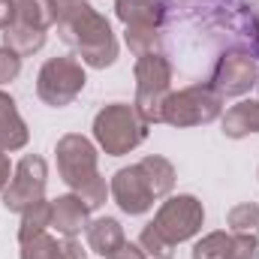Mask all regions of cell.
<instances>
[{
  "mask_svg": "<svg viewBox=\"0 0 259 259\" xmlns=\"http://www.w3.org/2000/svg\"><path fill=\"white\" fill-rule=\"evenodd\" d=\"M58 36L91 69H106L118 61V39L112 21L91 6V0H52Z\"/></svg>",
  "mask_w": 259,
  "mask_h": 259,
  "instance_id": "6da1fadb",
  "label": "cell"
},
{
  "mask_svg": "<svg viewBox=\"0 0 259 259\" xmlns=\"http://www.w3.org/2000/svg\"><path fill=\"white\" fill-rule=\"evenodd\" d=\"M58 175L72 193L78 196L91 211L106 205L109 199V181L100 175V151L97 145L81 133H66L55 145Z\"/></svg>",
  "mask_w": 259,
  "mask_h": 259,
  "instance_id": "7a4b0ae2",
  "label": "cell"
},
{
  "mask_svg": "<svg viewBox=\"0 0 259 259\" xmlns=\"http://www.w3.org/2000/svg\"><path fill=\"white\" fill-rule=\"evenodd\" d=\"M136 100L133 109L139 112V118L151 127V124H163V106L172 94V64L163 52L154 55H142L136 58Z\"/></svg>",
  "mask_w": 259,
  "mask_h": 259,
  "instance_id": "3957f363",
  "label": "cell"
},
{
  "mask_svg": "<svg viewBox=\"0 0 259 259\" xmlns=\"http://www.w3.org/2000/svg\"><path fill=\"white\" fill-rule=\"evenodd\" d=\"M148 139V124L139 118L133 103H109L94 118V142L109 157H124Z\"/></svg>",
  "mask_w": 259,
  "mask_h": 259,
  "instance_id": "277c9868",
  "label": "cell"
},
{
  "mask_svg": "<svg viewBox=\"0 0 259 259\" xmlns=\"http://www.w3.org/2000/svg\"><path fill=\"white\" fill-rule=\"evenodd\" d=\"M223 115V94L214 84H190L172 91L163 106V124L169 127H202Z\"/></svg>",
  "mask_w": 259,
  "mask_h": 259,
  "instance_id": "5b68a950",
  "label": "cell"
},
{
  "mask_svg": "<svg viewBox=\"0 0 259 259\" xmlns=\"http://www.w3.org/2000/svg\"><path fill=\"white\" fill-rule=\"evenodd\" d=\"M84 84H88V72L75 55L49 58L36 72V97L52 109L69 106L84 91Z\"/></svg>",
  "mask_w": 259,
  "mask_h": 259,
  "instance_id": "8992f818",
  "label": "cell"
},
{
  "mask_svg": "<svg viewBox=\"0 0 259 259\" xmlns=\"http://www.w3.org/2000/svg\"><path fill=\"white\" fill-rule=\"evenodd\" d=\"M151 223H154V229H157L166 241H172V244L190 241V238H196V235L202 232V226H205V205H202L193 193L166 196Z\"/></svg>",
  "mask_w": 259,
  "mask_h": 259,
  "instance_id": "52a82bcc",
  "label": "cell"
},
{
  "mask_svg": "<svg viewBox=\"0 0 259 259\" xmlns=\"http://www.w3.org/2000/svg\"><path fill=\"white\" fill-rule=\"evenodd\" d=\"M46 184H49V166L39 154H24L12 172L9 187L3 190V208L12 214H21L24 208L36 205L46 199Z\"/></svg>",
  "mask_w": 259,
  "mask_h": 259,
  "instance_id": "ba28073f",
  "label": "cell"
},
{
  "mask_svg": "<svg viewBox=\"0 0 259 259\" xmlns=\"http://www.w3.org/2000/svg\"><path fill=\"white\" fill-rule=\"evenodd\" d=\"M211 84L226 97H244L259 84V64L256 58L244 49H229L217 58Z\"/></svg>",
  "mask_w": 259,
  "mask_h": 259,
  "instance_id": "9c48e42d",
  "label": "cell"
},
{
  "mask_svg": "<svg viewBox=\"0 0 259 259\" xmlns=\"http://www.w3.org/2000/svg\"><path fill=\"white\" fill-rule=\"evenodd\" d=\"M109 193L118 202V208L124 214H130V217H139V214L151 211L154 202H157L154 193H151V187H148V181H145V175H142V169H139V163L124 166V169H118L112 175Z\"/></svg>",
  "mask_w": 259,
  "mask_h": 259,
  "instance_id": "30bf717a",
  "label": "cell"
},
{
  "mask_svg": "<svg viewBox=\"0 0 259 259\" xmlns=\"http://www.w3.org/2000/svg\"><path fill=\"white\" fill-rule=\"evenodd\" d=\"M91 223V208L75 193H64L52 199V229L64 238H75L88 229Z\"/></svg>",
  "mask_w": 259,
  "mask_h": 259,
  "instance_id": "8fae6325",
  "label": "cell"
},
{
  "mask_svg": "<svg viewBox=\"0 0 259 259\" xmlns=\"http://www.w3.org/2000/svg\"><path fill=\"white\" fill-rule=\"evenodd\" d=\"M30 142V130L24 124L12 94L0 91V148L3 151H21Z\"/></svg>",
  "mask_w": 259,
  "mask_h": 259,
  "instance_id": "7c38bea8",
  "label": "cell"
},
{
  "mask_svg": "<svg viewBox=\"0 0 259 259\" xmlns=\"http://www.w3.org/2000/svg\"><path fill=\"white\" fill-rule=\"evenodd\" d=\"M84 235H88V247L103 259H109L112 253H118L127 244L124 226L115 217H97V220H91L88 229H84Z\"/></svg>",
  "mask_w": 259,
  "mask_h": 259,
  "instance_id": "4fadbf2b",
  "label": "cell"
},
{
  "mask_svg": "<svg viewBox=\"0 0 259 259\" xmlns=\"http://www.w3.org/2000/svg\"><path fill=\"white\" fill-rule=\"evenodd\" d=\"M220 127L226 139H244V136L259 133V100H241L229 106L220 115Z\"/></svg>",
  "mask_w": 259,
  "mask_h": 259,
  "instance_id": "5bb4252c",
  "label": "cell"
},
{
  "mask_svg": "<svg viewBox=\"0 0 259 259\" xmlns=\"http://www.w3.org/2000/svg\"><path fill=\"white\" fill-rule=\"evenodd\" d=\"M118 21L127 24H151L160 27L166 18V0H115Z\"/></svg>",
  "mask_w": 259,
  "mask_h": 259,
  "instance_id": "9a60e30c",
  "label": "cell"
},
{
  "mask_svg": "<svg viewBox=\"0 0 259 259\" xmlns=\"http://www.w3.org/2000/svg\"><path fill=\"white\" fill-rule=\"evenodd\" d=\"M139 169H142V175H145V181H148V187H151V193L154 199H166V196H172V187H175V166L166 160V157H160V154H148V157H142L139 160Z\"/></svg>",
  "mask_w": 259,
  "mask_h": 259,
  "instance_id": "2e32d148",
  "label": "cell"
},
{
  "mask_svg": "<svg viewBox=\"0 0 259 259\" xmlns=\"http://www.w3.org/2000/svg\"><path fill=\"white\" fill-rule=\"evenodd\" d=\"M3 46L12 49L15 55L27 58V55H36L42 46H46V30H36V27H27L21 21H15L12 27L3 30Z\"/></svg>",
  "mask_w": 259,
  "mask_h": 259,
  "instance_id": "e0dca14e",
  "label": "cell"
},
{
  "mask_svg": "<svg viewBox=\"0 0 259 259\" xmlns=\"http://www.w3.org/2000/svg\"><path fill=\"white\" fill-rule=\"evenodd\" d=\"M52 229V202L49 199H39L36 205L24 208L21 211V223H18V244L21 241H30L42 232Z\"/></svg>",
  "mask_w": 259,
  "mask_h": 259,
  "instance_id": "ac0fdd59",
  "label": "cell"
},
{
  "mask_svg": "<svg viewBox=\"0 0 259 259\" xmlns=\"http://www.w3.org/2000/svg\"><path fill=\"white\" fill-rule=\"evenodd\" d=\"M124 42L136 58L163 52V33H160V27H151V24H127Z\"/></svg>",
  "mask_w": 259,
  "mask_h": 259,
  "instance_id": "d6986e66",
  "label": "cell"
},
{
  "mask_svg": "<svg viewBox=\"0 0 259 259\" xmlns=\"http://www.w3.org/2000/svg\"><path fill=\"white\" fill-rule=\"evenodd\" d=\"M18 21L36 30L55 27V6L52 0H18Z\"/></svg>",
  "mask_w": 259,
  "mask_h": 259,
  "instance_id": "ffe728a7",
  "label": "cell"
},
{
  "mask_svg": "<svg viewBox=\"0 0 259 259\" xmlns=\"http://www.w3.org/2000/svg\"><path fill=\"white\" fill-rule=\"evenodd\" d=\"M229 232H244V235H259V205L256 202H238L226 214Z\"/></svg>",
  "mask_w": 259,
  "mask_h": 259,
  "instance_id": "44dd1931",
  "label": "cell"
},
{
  "mask_svg": "<svg viewBox=\"0 0 259 259\" xmlns=\"http://www.w3.org/2000/svg\"><path fill=\"white\" fill-rule=\"evenodd\" d=\"M136 244L142 247L145 259H172V256H175V244H172V241H166V238L154 229V223H145V226H142V232H139V241H136Z\"/></svg>",
  "mask_w": 259,
  "mask_h": 259,
  "instance_id": "7402d4cb",
  "label": "cell"
},
{
  "mask_svg": "<svg viewBox=\"0 0 259 259\" xmlns=\"http://www.w3.org/2000/svg\"><path fill=\"white\" fill-rule=\"evenodd\" d=\"M229 241H232V232H223V229L208 232V235H202L193 244L190 256L193 259H226L229 256Z\"/></svg>",
  "mask_w": 259,
  "mask_h": 259,
  "instance_id": "603a6c76",
  "label": "cell"
},
{
  "mask_svg": "<svg viewBox=\"0 0 259 259\" xmlns=\"http://www.w3.org/2000/svg\"><path fill=\"white\" fill-rule=\"evenodd\" d=\"M21 259H64V241L42 232L30 241H21Z\"/></svg>",
  "mask_w": 259,
  "mask_h": 259,
  "instance_id": "cb8c5ba5",
  "label": "cell"
},
{
  "mask_svg": "<svg viewBox=\"0 0 259 259\" xmlns=\"http://www.w3.org/2000/svg\"><path fill=\"white\" fill-rule=\"evenodd\" d=\"M226 259H259V235L232 232V241H229V256H226Z\"/></svg>",
  "mask_w": 259,
  "mask_h": 259,
  "instance_id": "d4e9b609",
  "label": "cell"
},
{
  "mask_svg": "<svg viewBox=\"0 0 259 259\" xmlns=\"http://www.w3.org/2000/svg\"><path fill=\"white\" fill-rule=\"evenodd\" d=\"M21 72V55H15L12 49L0 46V84H9L15 81Z\"/></svg>",
  "mask_w": 259,
  "mask_h": 259,
  "instance_id": "484cf974",
  "label": "cell"
},
{
  "mask_svg": "<svg viewBox=\"0 0 259 259\" xmlns=\"http://www.w3.org/2000/svg\"><path fill=\"white\" fill-rule=\"evenodd\" d=\"M18 21V0H0V30Z\"/></svg>",
  "mask_w": 259,
  "mask_h": 259,
  "instance_id": "4316f807",
  "label": "cell"
},
{
  "mask_svg": "<svg viewBox=\"0 0 259 259\" xmlns=\"http://www.w3.org/2000/svg\"><path fill=\"white\" fill-rule=\"evenodd\" d=\"M12 172H15V166H12V160H9V151H3V148H0V193L9 187Z\"/></svg>",
  "mask_w": 259,
  "mask_h": 259,
  "instance_id": "83f0119b",
  "label": "cell"
},
{
  "mask_svg": "<svg viewBox=\"0 0 259 259\" xmlns=\"http://www.w3.org/2000/svg\"><path fill=\"white\" fill-rule=\"evenodd\" d=\"M64 259H88V253L75 238H64Z\"/></svg>",
  "mask_w": 259,
  "mask_h": 259,
  "instance_id": "f1b7e54d",
  "label": "cell"
},
{
  "mask_svg": "<svg viewBox=\"0 0 259 259\" xmlns=\"http://www.w3.org/2000/svg\"><path fill=\"white\" fill-rule=\"evenodd\" d=\"M109 259H145V253H142V247H139V244H130V241H127L118 253H112Z\"/></svg>",
  "mask_w": 259,
  "mask_h": 259,
  "instance_id": "f546056e",
  "label": "cell"
},
{
  "mask_svg": "<svg viewBox=\"0 0 259 259\" xmlns=\"http://www.w3.org/2000/svg\"><path fill=\"white\" fill-rule=\"evenodd\" d=\"M256 178H259V169H256Z\"/></svg>",
  "mask_w": 259,
  "mask_h": 259,
  "instance_id": "4dcf8cb0",
  "label": "cell"
}]
</instances>
